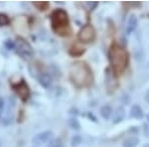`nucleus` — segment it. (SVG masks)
Returning <instances> with one entry per match:
<instances>
[{
    "label": "nucleus",
    "instance_id": "nucleus-1",
    "mask_svg": "<svg viewBox=\"0 0 149 147\" xmlns=\"http://www.w3.org/2000/svg\"><path fill=\"white\" fill-rule=\"evenodd\" d=\"M70 78L78 88L90 86L93 83V74L90 67L84 62L74 63L70 68Z\"/></svg>",
    "mask_w": 149,
    "mask_h": 147
},
{
    "label": "nucleus",
    "instance_id": "nucleus-2",
    "mask_svg": "<svg viewBox=\"0 0 149 147\" xmlns=\"http://www.w3.org/2000/svg\"><path fill=\"white\" fill-rule=\"evenodd\" d=\"M109 62L112 70L116 75H121L128 64V55L120 46L113 44L109 52Z\"/></svg>",
    "mask_w": 149,
    "mask_h": 147
},
{
    "label": "nucleus",
    "instance_id": "nucleus-3",
    "mask_svg": "<svg viewBox=\"0 0 149 147\" xmlns=\"http://www.w3.org/2000/svg\"><path fill=\"white\" fill-rule=\"evenodd\" d=\"M52 29L60 36H68L71 33L68 13L64 9H56L51 14Z\"/></svg>",
    "mask_w": 149,
    "mask_h": 147
},
{
    "label": "nucleus",
    "instance_id": "nucleus-4",
    "mask_svg": "<svg viewBox=\"0 0 149 147\" xmlns=\"http://www.w3.org/2000/svg\"><path fill=\"white\" fill-rule=\"evenodd\" d=\"M15 48L16 51L20 56H22L23 58L29 59V58L32 57L33 55V49L27 41H25L22 38H17L15 42Z\"/></svg>",
    "mask_w": 149,
    "mask_h": 147
},
{
    "label": "nucleus",
    "instance_id": "nucleus-5",
    "mask_svg": "<svg viewBox=\"0 0 149 147\" xmlns=\"http://www.w3.org/2000/svg\"><path fill=\"white\" fill-rule=\"evenodd\" d=\"M78 38L83 43L93 42L95 38V31L92 25H86L80 30Z\"/></svg>",
    "mask_w": 149,
    "mask_h": 147
},
{
    "label": "nucleus",
    "instance_id": "nucleus-6",
    "mask_svg": "<svg viewBox=\"0 0 149 147\" xmlns=\"http://www.w3.org/2000/svg\"><path fill=\"white\" fill-rule=\"evenodd\" d=\"M12 88L15 91V93L20 96V98L25 102L28 100L29 95H30V91H29V86L26 84V82L24 79L17 82V83H13L12 84Z\"/></svg>",
    "mask_w": 149,
    "mask_h": 147
},
{
    "label": "nucleus",
    "instance_id": "nucleus-7",
    "mask_svg": "<svg viewBox=\"0 0 149 147\" xmlns=\"http://www.w3.org/2000/svg\"><path fill=\"white\" fill-rule=\"evenodd\" d=\"M52 136V133L50 131H45V132H42V133L38 134L37 136L34 137L33 139V142L36 144H43V143H46V142L51 138Z\"/></svg>",
    "mask_w": 149,
    "mask_h": 147
},
{
    "label": "nucleus",
    "instance_id": "nucleus-8",
    "mask_svg": "<svg viewBox=\"0 0 149 147\" xmlns=\"http://www.w3.org/2000/svg\"><path fill=\"white\" fill-rule=\"evenodd\" d=\"M124 108L122 107H118L115 109V112L113 114V117H112V119H113V123H119V122H121L122 120L124 118Z\"/></svg>",
    "mask_w": 149,
    "mask_h": 147
},
{
    "label": "nucleus",
    "instance_id": "nucleus-9",
    "mask_svg": "<svg viewBox=\"0 0 149 147\" xmlns=\"http://www.w3.org/2000/svg\"><path fill=\"white\" fill-rule=\"evenodd\" d=\"M136 27H137V18H136L135 15H131L128 19V21H127V33L130 34L131 32H133L135 30Z\"/></svg>",
    "mask_w": 149,
    "mask_h": 147
},
{
    "label": "nucleus",
    "instance_id": "nucleus-10",
    "mask_svg": "<svg viewBox=\"0 0 149 147\" xmlns=\"http://www.w3.org/2000/svg\"><path fill=\"white\" fill-rule=\"evenodd\" d=\"M130 116L134 117V118L140 119L143 117V111L141 109V107L137 105H132L131 109H130Z\"/></svg>",
    "mask_w": 149,
    "mask_h": 147
},
{
    "label": "nucleus",
    "instance_id": "nucleus-11",
    "mask_svg": "<svg viewBox=\"0 0 149 147\" xmlns=\"http://www.w3.org/2000/svg\"><path fill=\"white\" fill-rule=\"evenodd\" d=\"M111 114H112V108L110 105H103V107H102V108H100V115H102L103 118L107 120L109 119Z\"/></svg>",
    "mask_w": 149,
    "mask_h": 147
},
{
    "label": "nucleus",
    "instance_id": "nucleus-12",
    "mask_svg": "<svg viewBox=\"0 0 149 147\" xmlns=\"http://www.w3.org/2000/svg\"><path fill=\"white\" fill-rule=\"evenodd\" d=\"M139 139L136 136H129L123 141L122 146L123 147H135L138 144Z\"/></svg>",
    "mask_w": 149,
    "mask_h": 147
},
{
    "label": "nucleus",
    "instance_id": "nucleus-13",
    "mask_svg": "<svg viewBox=\"0 0 149 147\" xmlns=\"http://www.w3.org/2000/svg\"><path fill=\"white\" fill-rule=\"evenodd\" d=\"M39 82H40V84L43 86H45V88H48V86L51 85L52 79H51V77H50V75H48V74H42L39 77Z\"/></svg>",
    "mask_w": 149,
    "mask_h": 147
},
{
    "label": "nucleus",
    "instance_id": "nucleus-14",
    "mask_svg": "<svg viewBox=\"0 0 149 147\" xmlns=\"http://www.w3.org/2000/svg\"><path fill=\"white\" fill-rule=\"evenodd\" d=\"M34 6L36 7V8H38V10L40 11H45L48 9V7H49V3L46 1H38V2H34Z\"/></svg>",
    "mask_w": 149,
    "mask_h": 147
},
{
    "label": "nucleus",
    "instance_id": "nucleus-15",
    "mask_svg": "<svg viewBox=\"0 0 149 147\" xmlns=\"http://www.w3.org/2000/svg\"><path fill=\"white\" fill-rule=\"evenodd\" d=\"M10 23V19L6 14L0 13V26H5Z\"/></svg>",
    "mask_w": 149,
    "mask_h": 147
},
{
    "label": "nucleus",
    "instance_id": "nucleus-16",
    "mask_svg": "<svg viewBox=\"0 0 149 147\" xmlns=\"http://www.w3.org/2000/svg\"><path fill=\"white\" fill-rule=\"evenodd\" d=\"M69 125L73 129H77V130H79V129H80V127H81V125H80V123H79V121L77 119H74V118H72V119L69 120Z\"/></svg>",
    "mask_w": 149,
    "mask_h": 147
},
{
    "label": "nucleus",
    "instance_id": "nucleus-17",
    "mask_svg": "<svg viewBox=\"0 0 149 147\" xmlns=\"http://www.w3.org/2000/svg\"><path fill=\"white\" fill-rule=\"evenodd\" d=\"M81 137L80 135H74L73 138H72V145L73 146H77L81 143Z\"/></svg>",
    "mask_w": 149,
    "mask_h": 147
},
{
    "label": "nucleus",
    "instance_id": "nucleus-18",
    "mask_svg": "<svg viewBox=\"0 0 149 147\" xmlns=\"http://www.w3.org/2000/svg\"><path fill=\"white\" fill-rule=\"evenodd\" d=\"M86 5L90 6V10H93L97 6V2H88Z\"/></svg>",
    "mask_w": 149,
    "mask_h": 147
},
{
    "label": "nucleus",
    "instance_id": "nucleus-19",
    "mask_svg": "<svg viewBox=\"0 0 149 147\" xmlns=\"http://www.w3.org/2000/svg\"><path fill=\"white\" fill-rule=\"evenodd\" d=\"M49 147H63V145H62V142L61 141L56 140V141L53 142V143Z\"/></svg>",
    "mask_w": 149,
    "mask_h": 147
},
{
    "label": "nucleus",
    "instance_id": "nucleus-20",
    "mask_svg": "<svg viewBox=\"0 0 149 147\" xmlns=\"http://www.w3.org/2000/svg\"><path fill=\"white\" fill-rule=\"evenodd\" d=\"M146 100L149 102V91H147V93H146Z\"/></svg>",
    "mask_w": 149,
    "mask_h": 147
},
{
    "label": "nucleus",
    "instance_id": "nucleus-21",
    "mask_svg": "<svg viewBox=\"0 0 149 147\" xmlns=\"http://www.w3.org/2000/svg\"><path fill=\"white\" fill-rule=\"evenodd\" d=\"M143 147H149V144H145V145H144Z\"/></svg>",
    "mask_w": 149,
    "mask_h": 147
},
{
    "label": "nucleus",
    "instance_id": "nucleus-22",
    "mask_svg": "<svg viewBox=\"0 0 149 147\" xmlns=\"http://www.w3.org/2000/svg\"><path fill=\"white\" fill-rule=\"evenodd\" d=\"M148 119H149V115H148Z\"/></svg>",
    "mask_w": 149,
    "mask_h": 147
}]
</instances>
